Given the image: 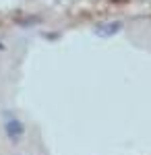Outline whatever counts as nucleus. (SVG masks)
Segmentation results:
<instances>
[{
	"instance_id": "f257e3e1",
	"label": "nucleus",
	"mask_w": 151,
	"mask_h": 155,
	"mask_svg": "<svg viewBox=\"0 0 151 155\" xmlns=\"http://www.w3.org/2000/svg\"><path fill=\"white\" fill-rule=\"evenodd\" d=\"M4 134L8 137V141H11L12 145H19V141L23 139V134H25L23 122L19 118H8L4 122Z\"/></svg>"
},
{
	"instance_id": "f03ea898",
	"label": "nucleus",
	"mask_w": 151,
	"mask_h": 155,
	"mask_svg": "<svg viewBox=\"0 0 151 155\" xmlns=\"http://www.w3.org/2000/svg\"><path fill=\"white\" fill-rule=\"evenodd\" d=\"M120 29H122V23H120V21H112V23L99 25V27L95 29V33L102 35V37H112V35H116Z\"/></svg>"
}]
</instances>
